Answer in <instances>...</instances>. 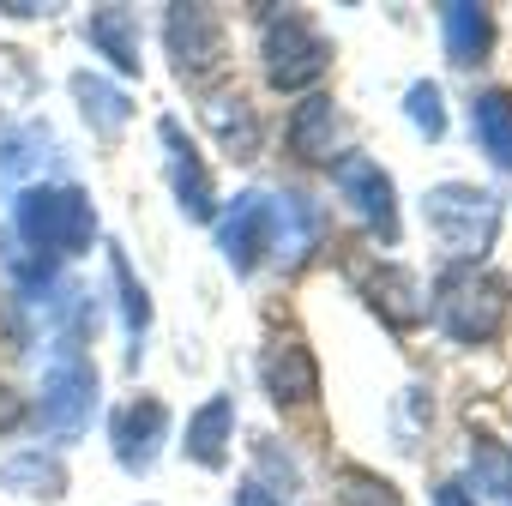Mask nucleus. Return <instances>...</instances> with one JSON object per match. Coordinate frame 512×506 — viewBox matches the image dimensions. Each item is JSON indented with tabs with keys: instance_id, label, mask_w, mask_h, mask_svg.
Wrapping results in <instances>:
<instances>
[{
	"instance_id": "obj_1",
	"label": "nucleus",
	"mask_w": 512,
	"mask_h": 506,
	"mask_svg": "<svg viewBox=\"0 0 512 506\" xmlns=\"http://www.w3.org/2000/svg\"><path fill=\"white\" fill-rule=\"evenodd\" d=\"M19 241L31 253H43V266L49 260H73V253L91 247L97 235V211H91V193L79 187H31L19 193Z\"/></svg>"
},
{
	"instance_id": "obj_2",
	"label": "nucleus",
	"mask_w": 512,
	"mask_h": 506,
	"mask_svg": "<svg viewBox=\"0 0 512 506\" xmlns=\"http://www.w3.org/2000/svg\"><path fill=\"white\" fill-rule=\"evenodd\" d=\"M434 320L452 344H488L506 326V284L482 266H452L434 284Z\"/></svg>"
},
{
	"instance_id": "obj_3",
	"label": "nucleus",
	"mask_w": 512,
	"mask_h": 506,
	"mask_svg": "<svg viewBox=\"0 0 512 506\" xmlns=\"http://www.w3.org/2000/svg\"><path fill=\"white\" fill-rule=\"evenodd\" d=\"M428 229L440 235V247L452 253V266H476L482 253L494 247V229H500V199L488 187H470V181H440L428 193Z\"/></svg>"
},
{
	"instance_id": "obj_4",
	"label": "nucleus",
	"mask_w": 512,
	"mask_h": 506,
	"mask_svg": "<svg viewBox=\"0 0 512 506\" xmlns=\"http://www.w3.org/2000/svg\"><path fill=\"white\" fill-rule=\"evenodd\" d=\"M91 410H97V368L79 356V344H55L49 374H43V398H37L43 434L61 440V446H73L91 428Z\"/></svg>"
},
{
	"instance_id": "obj_5",
	"label": "nucleus",
	"mask_w": 512,
	"mask_h": 506,
	"mask_svg": "<svg viewBox=\"0 0 512 506\" xmlns=\"http://www.w3.org/2000/svg\"><path fill=\"white\" fill-rule=\"evenodd\" d=\"M260 55H266V79H272L278 91H308V85L332 67L326 37H320L302 13H272V19H266Z\"/></svg>"
},
{
	"instance_id": "obj_6",
	"label": "nucleus",
	"mask_w": 512,
	"mask_h": 506,
	"mask_svg": "<svg viewBox=\"0 0 512 506\" xmlns=\"http://www.w3.org/2000/svg\"><path fill=\"white\" fill-rule=\"evenodd\" d=\"M217 247L241 278L260 272V260H278V199L272 193H241L217 217Z\"/></svg>"
},
{
	"instance_id": "obj_7",
	"label": "nucleus",
	"mask_w": 512,
	"mask_h": 506,
	"mask_svg": "<svg viewBox=\"0 0 512 506\" xmlns=\"http://www.w3.org/2000/svg\"><path fill=\"white\" fill-rule=\"evenodd\" d=\"M332 181H338V193L350 199V211H356L380 241H398V193H392V175H386L374 157H338Z\"/></svg>"
},
{
	"instance_id": "obj_8",
	"label": "nucleus",
	"mask_w": 512,
	"mask_h": 506,
	"mask_svg": "<svg viewBox=\"0 0 512 506\" xmlns=\"http://www.w3.org/2000/svg\"><path fill=\"white\" fill-rule=\"evenodd\" d=\"M169 55H175V73L181 79H205L217 73L223 61V25L211 7H169Z\"/></svg>"
},
{
	"instance_id": "obj_9",
	"label": "nucleus",
	"mask_w": 512,
	"mask_h": 506,
	"mask_svg": "<svg viewBox=\"0 0 512 506\" xmlns=\"http://www.w3.org/2000/svg\"><path fill=\"white\" fill-rule=\"evenodd\" d=\"M157 139H163V151H169V187H175L181 211H187V217H199V223H211V217H217V187H211V175H205L199 151L187 145L181 121H163V127H157Z\"/></svg>"
},
{
	"instance_id": "obj_10",
	"label": "nucleus",
	"mask_w": 512,
	"mask_h": 506,
	"mask_svg": "<svg viewBox=\"0 0 512 506\" xmlns=\"http://www.w3.org/2000/svg\"><path fill=\"white\" fill-rule=\"evenodd\" d=\"M109 434H115L121 470H151V464H157V446H163V434H169V410H163L157 398H139V404L115 410Z\"/></svg>"
},
{
	"instance_id": "obj_11",
	"label": "nucleus",
	"mask_w": 512,
	"mask_h": 506,
	"mask_svg": "<svg viewBox=\"0 0 512 506\" xmlns=\"http://www.w3.org/2000/svg\"><path fill=\"white\" fill-rule=\"evenodd\" d=\"M260 380H266V392H272L278 404H308V398L320 392V368H314V356H308L296 338L266 350V362H260Z\"/></svg>"
},
{
	"instance_id": "obj_12",
	"label": "nucleus",
	"mask_w": 512,
	"mask_h": 506,
	"mask_svg": "<svg viewBox=\"0 0 512 506\" xmlns=\"http://www.w3.org/2000/svg\"><path fill=\"white\" fill-rule=\"evenodd\" d=\"M85 37H91V49L115 67V73H139V19L127 13V7H97L91 19H85Z\"/></svg>"
},
{
	"instance_id": "obj_13",
	"label": "nucleus",
	"mask_w": 512,
	"mask_h": 506,
	"mask_svg": "<svg viewBox=\"0 0 512 506\" xmlns=\"http://www.w3.org/2000/svg\"><path fill=\"white\" fill-rule=\"evenodd\" d=\"M440 37H446L452 67H476L488 55V43H494V19H488V7L452 0V7H440Z\"/></svg>"
},
{
	"instance_id": "obj_14",
	"label": "nucleus",
	"mask_w": 512,
	"mask_h": 506,
	"mask_svg": "<svg viewBox=\"0 0 512 506\" xmlns=\"http://www.w3.org/2000/svg\"><path fill=\"white\" fill-rule=\"evenodd\" d=\"M290 151H296L302 163H332V151H338V103H332V97H308V103L296 109V121H290Z\"/></svg>"
},
{
	"instance_id": "obj_15",
	"label": "nucleus",
	"mask_w": 512,
	"mask_h": 506,
	"mask_svg": "<svg viewBox=\"0 0 512 506\" xmlns=\"http://www.w3.org/2000/svg\"><path fill=\"white\" fill-rule=\"evenodd\" d=\"M470 133L494 169H512V97L506 91H482L470 103Z\"/></svg>"
},
{
	"instance_id": "obj_16",
	"label": "nucleus",
	"mask_w": 512,
	"mask_h": 506,
	"mask_svg": "<svg viewBox=\"0 0 512 506\" xmlns=\"http://www.w3.org/2000/svg\"><path fill=\"white\" fill-rule=\"evenodd\" d=\"M0 488L7 494H67V464L55 452H13V458H0Z\"/></svg>"
},
{
	"instance_id": "obj_17",
	"label": "nucleus",
	"mask_w": 512,
	"mask_h": 506,
	"mask_svg": "<svg viewBox=\"0 0 512 506\" xmlns=\"http://www.w3.org/2000/svg\"><path fill=\"white\" fill-rule=\"evenodd\" d=\"M229 428H235V404H229V398H211V404L187 422V458L205 464V470H217V464L229 458Z\"/></svg>"
},
{
	"instance_id": "obj_18",
	"label": "nucleus",
	"mask_w": 512,
	"mask_h": 506,
	"mask_svg": "<svg viewBox=\"0 0 512 506\" xmlns=\"http://www.w3.org/2000/svg\"><path fill=\"white\" fill-rule=\"evenodd\" d=\"M205 127L217 133V145L229 157H253V151H260V121H253V109L241 97H211L205 103Z\"/></svg>"
},
{
	"instance_id": "obj_19",
	"label": "nucleus",
	"mask_w": 512,
	"mask_h": 506,
	"mask_svg": "<svg viewBox=\"0 0 512 506\" xmlns=\"http://www.w3.org/2000/svg\"><path fill=\"white\" fill-rule=\"evenodd\" d=\"M55 157L49 127H0V181H25Z\"/></svg>"
},
{
	"instance_id": "obj_20",
	"label": "nucleus",
	"mask_w": 512,
	"mask_h": 506,
	"mask_svg": "<svg viewBox=\"0 0 512 506\" xmlns=\"http://www.w3.org/2000/svg\"><path fill=\"white\" fill-rule=\"evenodd\" d=\"M73 97H79V109H85V121L103 133V139H115L121 127H127V91H115L109 79H97V73H79L73 79Z\"/></svg>"
},
{
	"instance_id": "obj_21",
	"label": "nucleus",
	"mask_w": 512,
	"mask_h": 506,
	"mask_svg": "<svg viewBox=\"0 0 512 506\" xmlns=\"http://www.w3.org/2000/svg\"><path fill=\"white\" fill-rule=\"evenodd\" d=\"M362 284L374 290V308H386V320L392 326H416L422 320V290H416V278L410 272H398V266H380V272H362Z\"/></svg>"
},
{
	"instance_id": "obj_22",
	"label": "nucleus",
	"mask_w": 512,
	"mask_h": 506,
	"mask_svg": "<svg viewBox=\"0 0 512 506\" xmlns=\"http://www.w3.org/2000/svg\"><path fill=\"white\" fill-rule=\"evenodd\" d=\"M109 272H115L121 320H127V338H133V362H139V338H145V326H151V296H145V284L133 278V266H127V253H121V247H109Z\"/></svg>"
},
{
	"instance_id": "obj_23",
	"label": "nucleus",
	"mask_w": 512,
	"mask_h": 506,
	"mask_svg": "<svg viewBox=\"0 0 512 506\" xmlns=\"http://www.w3.org/2000/svg\"><path fill=\"white\" fill-rule=\"evenodd\" d=\"M470 476H476V488H482V494L512 500V446H500V440L476 434V440H470Z\"/></svg>"
},
{
	"instance_id": "obj_24",
	"label": "nucleus",
	"mask_w": 512,
	"mask_h": 506,
	"mask_svg": "<svg viewBox=\"0 0 512 506\" xmlns=\"http://www.w3.org/2000/svg\"><path fill=\"white\" fill-rule=\"evenodd\" d=\"M338 488H344V494H338L344 506H404V500H398V488H392V482H380V476H368V470H344V482H338Z\"/></svg>"
},
{
	"instance_id": "obj_25",
	"label": "nucleus",
	"mask_w": 512,
	"mask_h": 506,
	"mask_svg": "<svg viewBox=\"0 0 512 506\" xmlns=\"http://www.w3.org/2000/svg\"><path fill=\"white\" fill-rule=\"evenodd\" d=\"M404 109H410L416 133H428V139H440V133H446V109H440V91H434V85H410Z\"/></svg>"
},
{
	"instance_id": "obj_26",
	"label": "nucleus",
	"mask_w": 512,
	"mask_h": 506,
	"mask_svg": "<svg viewBox=\"0 0 512 506\" xmlns=\"http://www.w3.org/2000/svg\"><path fill=\"white\" fill-rule=\"evenodd\" d=\"M235 506H284V500H278V494H272L260 476H247V482L235 488Z\"/></svg>"
},
{
	"instance_id": "obj_27",
	"label": "nucleus",
	"mask_w": 512,
	"mask_h": 506,
	"mask_svg": "<svg viewBox=\"0 0 512 506\" xmlns=\"http://www.w3.org/2000/svg\"><path fill=\"white\" fill-rule=\"evenodd\" d=\"M19 416H25V404L13 398V386H7V380H0V428H13Z\"/></svg>"
},
{
	"instance_id": "obj_28",
	"label": "nucleus",
	"mask_w": 512,
	"mask_h": 506,
	"mask_svg": "<svg viewBox=\"0 0 512 506\" xmlns=\"http://www.w3.org/2000/svg\"><path fill=\"white\" fill-rule=\"evenodd\" d=\"M434 506H476V500H470V494H464V488H458V482H446V488H440V494H434Z\"/></svg>"
}]
</instances>
